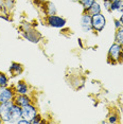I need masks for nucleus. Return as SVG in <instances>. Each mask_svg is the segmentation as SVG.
Here are the masks:
<instances>
[{
    "instance_id": "f3484780",
    "label": "nucleus",
    "mask_w": 123,
    "mask_h": 124,
    "mask_svg": "<svg viewBox=\"0 0 123 124\" xmlns=\"http://www.w3.org/2000/svg\"><path fill=\"white\" fill-rule=\"evenodd\" d=\"M8 82H9V80H8L7 75H5L4 73L0 72V87H7Z\"/></svg>"
},
{
    "instance_id": "1a4fd4ad",
    "label": "nucleus",
    "mask_w": 123,
    "mask_h": 124,
    "mask_svg": "<svg viewBox=\"0 0 123 124\" xmlns=\"http://www.w3.org/2000/svg\"><path fill=\"white\" fill-rule=\"evenodd\" d=\"M13 100H14V103H15L16 105H18L20 107H23V106H26L28 104L31 103L29 97H27L26 94H18V95H16V97H14Z\"/></svg>"
},
{
    "instance_id": "a878e982",
    "label": "nucleus",
    "mask_w": 123,
    "mask_h": 124,
    "mask_svg": "<svg viewBox=\"0 0 123 124\" xmlns=\"http://www.w3.org/2000/svg\"><path fill=\"white\" fill-rule=\"evenodd\" d=\"M1 11H2V7H1V5H0V12H1Z\"/></svg>"
},
{
    "instance_id": "423d86ee",
    "label": "nucleus",
    "mask_w": 123,
    "mask_h": 124,
    "mask_svg": "<svg viewBox=\"0 0 123 124\" xmlns=\"http://www.w3.org/2000/svg\"><path fill=\"white\" fill-rule=\"evenodd\" d=\"M47 21H48V24L50 27L53 28H63L65 27L66 24V20L62 17H58L56 15H50L47 18Z\"/></svg>"
},
{
    "instance_id": "bb28decb",
    "label": "nucleus",
    "mask_w": 123,
    "mask_h": 124,
    "mask_svg": "<svg viewBox=\"0 0 123 124\" xmlns=\"http://www.w3.org/2000/svg\"><path fill=\"white\" fill-rule=\"evenodd\" d=\"M110 1H111V2H114V1H116V0H110Z\"/></svg>"
},
{
    "instance_id": "f257e3e1",
    "label": "nucleus",
    "mask_w": 123,
    "mask_h": 124,
    "mask_svg": "<svg viewBox=\"0 0 123 124\" xmlns=\"http://www.w3.org/2000/svg\"><path fill=\"white\" fill-rule=\"evenodd\" d=\"M122 57V46L119 44H114L108 52V63L116 64L120 63Z\"/></svg>"
},
{
    "instance_id": "aec40b11",
    "label": "nucleus",
    "mask_w": 123,
    "mask_h": 124,
    "mask_svg": "<svg viewBox=\"0 0 123 124\" xmlns=\"http://www.w3.org/2000/svg\"><path fill=\"white\" fill-rule=\"evenodd\" d=\"M41 123L40 121V116H36L33 120H31V124H39Z\"/></svg>"
},
{
    "instance_id": "412c9836",
    "label": "nucleus",
    "mask_w": 123,
    "mask_h": 124,
    "mask_svg": "<svg viewBox=\"0 0 123 124\" xmlns=\"http://www.w3.org/2000/svg\"><path fill=\"white\" fill-rule=\"evenodd\" d=\"M115 23H116V24H115V26H116L117 30H118V29H120V28L122 27V23H121V21H120L119 19H116V20H115Z\"/></svg>"
},
{
    "instance_id": "ddd939ff",
    "label": "nucleus",
    "mask_w": 123,
    "mask_h": 124,
    "mask_svg": "<svg viewBox=\"0 0 123 124\" xmlns=\"http://www.w3.org/2000/svg\"><path fill=\"white\" fill-rule=\"evenodd\" d=\"M16 92L18 94H27V92H28L27 84L23 83V82H19L17 85H16Z\"/></svg>"
},
{
    "instance_id": "9b49d317",
    "label": "nucleus",
    "mask_w": 123,
    "mask_h": 124,
    "mask_svg": "<svg viewBox=\"0 0 123 124\" xmlns=\"http://www.w3.org/2000/svg\"><path fill=\"white\" fill-rule=\"evenodd\" d=\"M10 72L12 73L14 77L19 75L22 72V66L18 63H12V65H11V67H10Z\"/></svg>"
},
{
    "instance_id": "393cba45",
    "label": "nucleus",
    "mask_w": 123,
    "mask_h": 124,
    "mask_svg": "<svg viewBox=\"0 0 123 124\" xmlns=\"http://www.w3.org/2000/svg\"><path fill=\"white\" fill-rule=\"evenodd\" d=\"M2 122H3V121H2V119H1V118H0V124H1Z\"/></svg>"
},
{
    "instance_id": "20e7f679",
    "label": "nucleus",
    "mask_w": 123,
    "mask_h": 124,
    "mask_svg": "<svg viewBox=\"0 0 123 124\" xmlns=\"http://www.w3.org/2000/svg\"><path fill=\"white\" fill-rule=\"evenodd\" d=\"M21 118H22V109H21V107L16 105V104L14 103L12 109H11V112H10V119L5 123H11V124L17 123Z\"/></svg>"
},
{
    "instance_id": "4be33fe9",
    "label": "nucleus",
    "mask_w": 123,
    "mask_h": 124,
    "mask_svg": "<svg viewBox=\"0 0 123 124\" xmlns=\"http://www.w3.org/2000/svg\"><path fill=\"white\" fill-rule=\"evenodd\" d=\"M108 122H109V123H116L117 122L116 116H111V117H109V120H108Z\"/></svg>"
},
{
    "instance_id": "2eb2a0df",
    "label": "nucleus",
    "mask_w": 123,
    "mask_h": 124,
    "mask_svg": "<svg viewBox=\"0 0 123 124\" xmlns=\"http://www.w3.org/2000/svg\"><path fill=\"white\" fill-rule=\"evenodd\" d=\"M116 43L123 46V29L120 28L116 33Z\"/></svg>"
},
{
    "instance_id": "6e6552de",
    "label": "nucleus",
    "mask_w": 123,
    "mask_h": 124,
    "mask_svg": "<svg viewBox=\"0 0 123 124\" xmlns=\"http://www.w3.org/2000/svg\"><path fill=\"white\" fill-rule=\"evenodd\" d=\"M81 27L84 32H89L92 29L91 26V16L88 15V14L84 13L82 18H81Z\"/></svg>"
},
{
    "instance_id": "dca6fc26",
    "label": "nucleus",
    "mask_w": 123,
    "mask_h": 124,
    "mask_svg": "<svg viewBox=\"0 0 123 124\" xmlns=\"http://www.w3.org/2000/svg\"><path fill=\"white\" fill-rule=\"evenodd\" d=\"M46 13L48 14V16H50V15H55V13H56V9H55V5L53 4L52 2H48V3H47Z\"/></svg>"
},
{
    "instance_id": "f8f14e48",
    "label": "nucleus",
    "mask_w": 123,
    "mask_h": 124,
    "mask_svg": "<svg viewBox=\"0 0 123 124\" xmlns=\"http://www.w3.org/2000/svg\"><path fill=\"white\" fill-rule=\"evenodd\" d=\"M24 37H26L28 40L32 41V43H37L40 39V35L38 34L37 32H34V31H33V35H31V32L28 31V33H24Z\"/></svg>"
},
{
    "instance_id": "4468645a",
    "label": "nucleus",
    "mask_w": 123,
    "mask_h": 124,
    "mask_svg": "<svg viewBox=\"0 0 123 124\" xmlns=\"http://www.w3.org/2000/svg\"><path fill=\"white\" fill-rule=\"evenodd\" d=\"M119 11L123 13V0H116L111 3V12Z\"/></svg>"
},
{
    "instance_id": "a211bd4d",
    "label": "nucleus",
    "mask_w": 123,
    "mask_h": 124,
    "mask_svg": "<svg viewBox=\"0 0 123 124\" xmlns=\"http://www.w3.org/2000/svg\"><path fill=\"white\" fill-rule=\"evenodd\" d=\"M79 1L81 2V4L83 5L84 10H87L92 3L96 1V0H79Z\"/></svg>"
},
{
    "instance_id": "6ab92c4d",
    "label": "nucleus",
    "mask_w": 123,
    "mask_h": 124,
    "mask_svg": "<svg viewBox=\"0 0 123 124\" xmlns=\"http://www.w3.org/2000/svg\"><path fill=\"white\" fill-rule=\"evenodd\" d=\"M103 3H104L105 9L107 11H109V12H111V3H113V2H111L110 0H103Z\"/></svg>"
},
{
    "instance_id": "7ed1b4c3",
    "label": "nucleus",
    "mask_w": 123,
    "mask_h": 124,
    "mask_svg": "<svg viewBox=\"0 0 123 124\" xmlns=\"http://www.w3.org/2000/svg\"><path fill=\"white\" fill-rule=\"evenodd\" d=\"M14 105V100L8 101L4 103H0V118L3 122H7L10 119V112Z\"/></svg>"
},
{
    "instance_id": "0eeeda50",
    "label": "nucleus",
    "mask_w": 123,
    "mask_h": 124,
    "mask_svg": "<svg viewBox=\"0 0 123 124\" xmlns=\"http://www.w3.org/2000/svg\"><path fill=\"white\" fill-rule=\"evenodd\" d=\"M14 99V92L8 87H0V103H4Z\"/></svg>"
},
{
    "instance_id": "cd10ccee",
    "label": "nucleus",
    "mask_w": 123,
    "mask_h": 124,
    "mask_svg": "<svg viewBox=\"0 0 123 124\" xmlns=\"http://www.w3.org/2000/svg\"><path fill=\"white\" fill-rule=\"evenodd\" d=\"M1 2H2V0H0V3H1Z\"/></svg>"
},
{
    "instance_id": "39448f33",
    "label": "nucleus",
    "mask_w": 123,
    "mask_h": 124,
    "mask_svg": "<svg viewBox=\"0 0 123 124\" xmlns=\"http://www.w3.org/2000/svg\"><path fill=\"white\" fill-rule=\"evenodd\" d=\"M21 109H22V118L29 120L30 122H31V120H33L37 116L36 108L33 105H31V104H28V105L21 107Z\"/></svg>"
},
{
    "instance_id": "f03ea898",
    "label": "nucleus",
    "mask_w": 123,
    "mask_h": 124,
    "mask_svg": "<svg viewBox=\"0 0 123 124\" xmlns=\"http://www.w3.org/2000/svg\"><path fill=\"white\" fill-rule=\"evenodd\" d=\"M105 24H106V19L101 13L91 16V26L93 30L98 31V32H101L104 29Z\"/></svg>"
},
{
    "instance_id": "b1692460",
    "label": "nucleus",
    "mask_w": 123,
    "mask_h": 124,
    "mask_svg": "<svg viewBox=\"0 0 123 124\" xmlns=\"http://www.w3.org/2000/svg\"><path fill=\"white\" fill-rule=\"evenodd\" d=\"M79 45L81 47H82V41H81V39H79Z\"/></svg>"
},
{
    "instance_id": "9d476101",
    "label": "nucleus",
    "mask_w": 123,
    "mask_h": 124,
    "mask_svg": "<svg viewBox=\"0 0 123 124\" xmlns=\"http://www.w3.org/2000/svg\"><path fill=\"white\" fill-rule=\"evenodd\" d=\"M85 13L88 14V15H90V16H93V15H96V14L101 13V8H100L99 3H97V2L94 1L87 10H85Z\"/></svg>"
},
{
    "instance_id": "5701e85b",
    "label": "nucleus",
    "mask_w": 123,
    "mask_h": 124,
    "mask_svg": "<svg viewBox=\"0 0 123 124\" xmlns=\"http://www.w3.org/2000/svg\"><path fill=\"white\" fill-rule=\"evenodd\" d=\"M120 21H121V23H122V26H123V14L121 15V17H120V19H119Z\"/></svg>"
}]
</instances>
